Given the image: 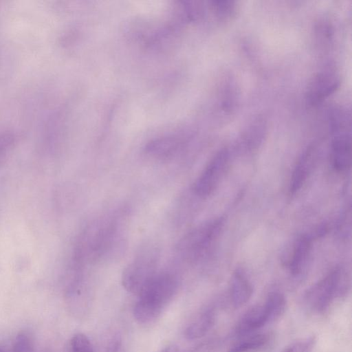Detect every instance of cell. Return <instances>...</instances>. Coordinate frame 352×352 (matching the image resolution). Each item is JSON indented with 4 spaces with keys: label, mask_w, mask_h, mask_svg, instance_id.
<instances>
[{
    "label": "cell",
    "mask_w": 352,
    "mask_h": 352,
    "mask_svg": "<svg viewBox=\"0 0 352 352\" xmlns=\"http://www.w3.org/2000/svg\"><path fill=\"white\" fill-rule=\"evenodd\" d=\"M270 340L267 333L248 334L233 344L228 352H254L267 346Z\"/></svg>",
    "instance_id": "15"
},
{
    "label": "cell",
    "mask_w": 352,
    "mask_h": 352,
    "mask_svg": "<svg viewBox=\"0 0 352 352\" xmlns=\"http://www.w3.org/2000/svg\"><path fill=\"white\" fill-rule=\"evenodd\" d=\"M12 352H35L31 336L25 331L17 334L13 343Z\"/></svg>",
    "instance_id": "18"
},
{
    "label": "cell",
    "mask_w": 352,
    "mask_h": 352,
    "mask_svg": "<svg viewBox=\"0 0 352 352\" xmlns=\"http://www.w3.org/2000/svg\"><path fill=\"white\" fill-rule=\"evenodd\" d=\"M286 309V299L278 292H270L265 302L248 309L239 319L236 333L241 336L251 334L265 324L279 318Z\"/></svg>",
    "instance_id": "4"
},
{
    "label": "cell",
    "mask_w": 352,
    "mask_h": 352,
    "mask_svg": "<svg viewBox=\"0 0 352 352\" xmlns=\"http://www.w3.org/2000/svg\"><path fill=\"white\" fill-rule=\"evenodd\" d=\"M217 311L214 306H208L201 311L185 329L188 340L200 338L207 334L214 324Z\"/></svg>",
    "instance_id": "10"
},
{
    "label": "cell",
    "mask_w": 352,
    "mask_h": 352,
    "mask_svg": "<svg viewBox=\"0 0 352 352\" xmlns=\"http://www.w3.org/2000/svg\"><path fill=\"white\" fill-rule=\"evenodd\" d=\"M339 84V77L335 72H320L309 85L307 92V103L312 106L318 104L333 93Z\"/></svg>",
    "instance_id": "8"
},
{
    "label": "cell",
    "mask_w": 352,
    "mask_h": 352,
    "mask_svg": "<svg viewBox=\"0 0 352 352\" xmlns=\"http://www.w3.org/2000/svg\"><path fill=\"white\" fill-rule=\"evenodd\" d=\"M107 352H124L122 340L120 336L115 335L110 339L107 346Z\"/></svg>",
    "instance_id": "19"
},
{
    "label": "cell",
    "mask_w": 352,
    "mask_h": 352,
    "mask_svg": "<svg viewBox=\"0 0 352 352\" xmlns=\"http://www.w3.org/2000/svg\"><path fill=\"white\" fill-rule=\"evenodd\" d=\"M316 342V336L305 337L292 342L281 352H311Z\"/></svg>",
    "instance_id": "16"
},
{
    "label": "cell",
    "mask_w": 352,
    "mask_h": 352,
    "mask_svg": "<svg viewBox=\"0 0 352 352\" xmlns=\"http://www.w3.org/2000/svg\"><path fill=\"white\" fill-rule=\"evenodd\" d=\"M182 148V143L175 138H165L150 143L146 148L151 156L159 159H169L175 156Z\"/></svg>",
    "instance_id": "14"
},
{
    "label": "cell",
    "mask_w": 352,
    "mask_h": 352,
    "mask_svg": "<svg viewBox=\"0 0 352 352\" xmlns=\"http://www.w3.org/2000/svg\"><path fill=\"white\" fill-rule=\"evenodd\" d=\"M159 257L156 247L142 248L123 270L122 284L125 289L138 296L157 275Z\"/></svg>",
    "instance_id": "3"
},
{
    "label": "cell",
    "mask_w": 352,
    "mask_h": 352,
    "mask_svg": "<svg viewBox=\"0 0 352 352\" xmlns=\"http://www.w3.org/2000/svg\"><path fill=\"white\" fill-rule=\"evenodd\" d=\"M315 155L314 148L310 146L304 151L297 162L290 181L289 191L292 194L298 191L307 179L312 168Z\"/></svg>",
    "instance_id": "12"
},
{
    "label": "cell",
    "mask_w": 352,
    "mask_h": 352,
    "mask_svg": "<svg viewBox=\"0 0 352 352\" xmlns=\"http://www.w3.org/2000/svg\"><path fill=\"white\" fill-rule=\"evenodd\" d=\"M0 352H6L3 348L0 346Z\"/></svg>",
    "instance_id": "21"
},
{
    "label": "cell",
    "mask_w": 352,
    "mask_h": 352,
    "mask_svg": "<svg viewBox=\"0 0 352 352\" xmlns=\"http://www.w3.org/2000/svg\"><path fill=\"white\" fill-rule=\"evenodd\" d=\"M230 298L232 305L238 309L245 305L253 293L252 285L241 270H236L231 278Z\"/></svg>",
    "instance_id": "11"
},
{
    "label": "cell",
    "mask_w": 352,
    "mask_h": 352,
    "mask_svg": "<svg viewBox=\"0 0 352 352\" xmlns=\"http://www.w3.org/2000/svg\"><path fill=\"white\" fill-rule=\"evenodd\" d=\"M222 226L223 220L217 219L186 234L177 245L176 250L179 256L190 262L204 257L218 237Z\"/></svg>",
    "instance_id": "5"
},
{
    "label": "cell",
    "mask_w": 352,
    "mask_h": 352,
    "mask_svg": "<svg viewBox=\"0 0 352 352\" xmlns=\"http://www.w3.org/2000/svg\"><path fill=\"white\" fill-rule=\"evenodd\" d=\"M346 291V284L340 269L331 272L309 289L305 295V303L316 313H323L333 300L341 297Z\"/></svg>",
    "instance_id": "6"
},
{
    "label": "cell",
    "mask_w": 352,
    "mask_h": 352,
    "mask_svg": "<svg viewBox=\"0 0 352 352\" xmlns=\"http://www.w3.org/2000/svg\"><path fill=\"white\" fill-rule=\"evenodd\" d=\"M229 160L227 149L219 151L209 162L193 184V192L200 197L211 195L219 185Z\"/></svg>",
    "instance_id": "7"
},
{
    "label": "cell",
    "mask_w": 352,
    "mask_h": 352,
    "mask_svg": "<svg viewBox=\"0 0 352 352\" xmlns=\"http://www.w3.org/2000/svg\"><path fill=\"white\" fill-rule=\"evenodd\" d=\"M331 163L339 172L346 171L351 163V140L346 133L337 134L332 142L331 150Z\"/></svg>",
    "instance_id": "9"
},
{
    "label": "cell",
    "mask_w": 352,
    "mask_h": 352,
    "mask_svg": "<svg viewBox=\"0 0 352 352\" xmlns=\"http://www.w3.org/2000/svg\"><path fill=\"white\" fill-rule=\"evenodd\" d=\"M12 144V140L10 137H0V163L4 159L7 153L10 150Z\"/></svg>",
    "instance_id": "20"
},
{
    "label": "cell",
    "mask_w": 352,
    "mask_h": 352,
    "mask_svg": "<svg viewBox=\"0 0 352 352\" xmlns=\"http://www.w3.org/2000/svg\"><path fill=\"white\" fill-rule=\"evenodd\" d=\"M70 352H94V346L89 338L82 333H76L70 340Z\"/></svg>",
    "instance_id": "17"
},
{
    "label": "cell",
    "mask_w": 352,
    "mask_h": 352,
    "mask_svg": "<svg viewBox=\"0 0 352 352\" xmlns=\"http://www.w3.org/2000/svg\"><path fill=\"white\" fill-rule=\"evenodd\" d=\"M311 247L309 236H302L296 243L289 261V269L293 275L300 274L305 266Z\"/></svg>",
    "instance_id": "13"
},
{
    "label": "cell",
    "mask_w": 352,
    "mask_h": 352,
    "mask_svg": "<svg viewBox=\"0 0 352 352\" xmlns=\"http://www.w3.org/2000/svg\"><path fill=\"white\" fill-rule=\"evenodd\" d=\"M128 213L115 210L91 222L80 233L72 254L71 267L84 270L115 256L125 240Z\"/></svg>",
    "instance_id": "1"
},
{
    "label": "cell",
    "mask_w": 352,
    "mask_h": 352,
    "mask_svg": "<svg viewBox=\"0 0 352 352\" xmlns=\"http://www.w3.org/2000/svg\"><path fill=\"white\" fill-rule=\"evenodd\" d=\"M179 287L175 275L169 272L157 273L138 296L133 316L140 324L155 321L175 296Z\"/></svg>",
    "instance_id": "2"
}]
</instances>
